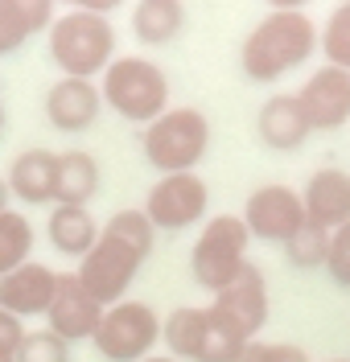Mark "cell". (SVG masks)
<instances>
[{
  "label": "cell",
  "mask_w": 350,
  "mask_h": 362,
  "mask_svg": "<svg viewBox=\"0 0 350 362\" xmlns=\"http://www.w3.org/2000/svg\"><path fill=\"white\" fill-rule=\"evenodd\" d=\"M317 49V25L305 13H268L252 25V33L239 45V70L252 83H276L288 70L313 58Z\"/></svg>",
  "instance_id": "obj_1"
},
{
  "label": "cell",
  "mask_w": 350,
  "mask_h": 362,
  "mask_svg": "<svg viewBox=\"0 0 350 362\" xmlns=\"http://www.w3.org/2000/svg\"><path fill=\"white\" fill-rule=\"evenodd\" d=\"M49 58L66 78H91L103 74L116 58V29L99 13H83V8H66L62 17L49 25Z\"/></svg>",
  "instance_id": "obj_2"
},
{
  "label": "cell",
  "mask_w": 350,
  "mask_h": 362,
  "mask_svg": "<svg viewBox=\"0 0 350 362\" xmlns=\"http://www.w3.org/2000/svg\"><path fill=\"white\" fill-rule=\"evenodd\" d=\"M161 341L169 358L186 362H239L247 338L231 329L210 305H182L161 321Z\"/></svg>",
  "instance_id": "obj_3"
},
{
  "label": "cell",
  "mask_w": 350,
  "mask_h": 362,
  "mask_svg": "<svg viewBox=\"0 0 350 362\" xmlns=\"http://www.w3.org/2000/svg\"><path fill=\"white\" fill-rule=\"evenodd\" d=\"M103 103L128 119V124H153L157 115L169 112V74H165L153 58H112V66L103 70Z\"/></svg>",
  "instance_id": "obj_4"
},
{
  "label": "cell",
  "mask_w": 350,
  "mask_h": 362,
  "mask_svg": "<svg viewBox=\"0 0 350 362\" xmlns=\"http://www.w3.org/2000/svg\"><path fill=\"white\" fill-rule=\"evenodd\" d=\"M144 157L157 173H194L210 148V119L198 107H169L165 115H157L144 136Z\"/></svg>",
  "instance_id": "obj_5"
},
{
  "label": "cell",
  "mask_w": 350,
  "mask_h": 362,
  "mask_svg": "<svg viewBox=\"0 0 350 362\" xmlns=\"http://www.w3.org/2000/svg\"><path fill=\"white\" fill-rule=\"evenodd\" d=\"M247 243H252V235H247L239 214H214L202 226V235L194 239V251H189L194 280L210 293H223L247 264Z\"/></svg>",
  "instance_id": "obj_6"
},
{
  "label": "cell",
  "mask_w": 350,
  "mask_h": 362,
  "mask_svg": "<svg viewBox=\"0 0 350 362\" xmlns=\"http://www.w3.org/2000/svg\"><path fill=\"white\" fill-rule=\"evenodd\" d=\"M91 341L107 362H144L161 341V317L153 313V305L124 296L119 305L103 309V321Z\"/></svg>",
  "instance_id": "obj_7"
},
{
  "label": "cell",
  "mask_w": 350,
  "mask_h": 362,
  "mask_svg": "<svg viewBox=\"0 0 350 362\" xmlns=\"http://www.w3.org/2000/svg\"><path fill=\"white\" fill-rule=\"evenodd\" d=\"M144 251L128 247L124 239L116 235H107L103 226H99V243H95L83 259H78V280H83V288L103 305V309H112L124 300V293L132 288V280H136V272L144 268Z\"/></svg>",
  "instance_id": "obj_8"
},
{
  "label": "cell",
  "mask_w": 350,
  "mask_h": 362,
  "mask_svg": "<svg viewBox=\"0 0 350 362\" xmlns=\"http://www.w3.org/2000/svg\"><path fill=\"white\" fill-rule=\"evenodd\" d=\"M210 206V189L198 173H165L148 198H144V214L157 230H186V226L202 223Z\"/></svg>",
  "instance_id": "obj_9"
},
{
  "label": "cell",
  "mask_w": 350,
  "mask_h": 362,
  "mask_svg": "<svg viewBox=\"0 0 350 362\" xmlns=\"http://www.w3.org/2000/svg\"><path fill=\"white\" fill-rule=\"evenodd\" d=\"M239 218H243L252 239L288 243L293 230L305 223V202H301V194L288 189V185H259V189H252V198H247Z\"/></svg>",
  "instance_id": "obj_10"
},
{
  "label": "cell",
  "mask_w": 350,
  "mask_h": 362,
  "mask_svg": "<svg viewBox=\"0 0 350 362\" xmlns=\"http://www.w3.org/2000/svg\"><path fill=\"white\" fill-rule=\"evenodd\" d=\"M210 309L223 317L231 329H239L247 341H256V334L264 329V321H268V280H264L259 264L247 259L243 272L235 276L231 284L223 293H214Z\"/></svg>",
  "instance_id": "obj_11"
},
{
  "label": "cell",
  "mask_w": 350,
  "mask_h": 362,
  "mask_svg": "<svg viewBox=\"0 0 350 362\" xmlns=\"http://www.w3.org/2000/svg\"><path fill=\"white\" fill-rule=\"evenodd\" d=\"M46 321H49L46 329L66 338L70 346L74 341H91L99 321H103V305L83 288V280L74 272H58V288H54V300L46 309Z\"/></svg>",
  "instance_id": "obj_12"
},
{
  "label": "cell",
  "mask_w": 350,
  "mask_h": 362,
  "mask_svg": "<svg viewBox=\"0 0 350 362\" xmlns=\"http://www.w3.org/2000/svg\"><path fill=\"white\" fill-rule=\"evenodd\" d=\"M297 99H301V112L313 132H338L350 119V70H313L305 78V87L297 90Z\"/></svg>",
  "instance_id": "obj_13"
},
{
  "label": "cell",
  "mask_w": 350,
  "mask_h": 362,
  "mask_svg": "<svg viewBox=\"0 0 350 362\" xmlns=\"http://www.w3.org/2000/svg\"><path fill=\"white\" fill-rule=\"evenodd\" d=\"M54 288H58V272L29 259L17 272L0 276V309L13 317H46L49 300H54Z\"/></svg>",
  "instance_id": "obj_14"
},
{
  "label": "cell",
  "mask_w": 350,
  "mask_h": 362,
  "mask_svg": "<svg viewBox=\"0 0 350 362\" xmlns=\"http://www.w3.org/2000/svg\"><path fill=\"white\" fill-rule=\"evenodd\" d=\"M103 112V95L91 78H58L46 90V119L62 132H87Z\"/></svg>",
  "instance_id": "obj_15"
},
{
  "label": "cell",
  "mask_w": 350,
  "mask_h": 362,
  "mask_svg": "<svg viewBox=\"0 0 350 362\" xmlns=\"http://www.w3.org/2000/svg\"><path fill=\"white\" fill-rule=\"evenodd\" d=\"M256 132H259V140H264L268 148H276V153L301 148L313 128H309V119H305V112H301L297 90H280V95H268V99L259 103Z\"/></svg>",
  "instance_id": "obj_16"
},
{
  "label": "cell",
  "mask_w": 350,
  "mask_h": 362,
  "mask_svg": "<svg viewBox=\"0 0 350 362\" xmlns=\"http://www.w3.org/2000/svg\"><path fill=\"white\" fill-rule=\"evenodd\" d=\"M301 202H305V218L326 230H338L342 223H350V173L346 169H317L313 177L305 181L301 189Z\"/></svg>",
  "instance_id": "obj_17"
},
{
  "label": "cell",
  "mask_w": 350,
  "mask_h": 362,
  "mask_svg": "<svg viewBox=\"0 0 350 362\" xmlns=\"http://www.w3.org/2000/svg\"><path fill=\"white\" fill-rule=\"evenodd\" d=\"M8 189H13V198L29 206H54L58 202V153L25 148L8 165Z\"/></svg>",
  "instance_id": "obj_18"
},
{
  "label": "cell",
  "mask_w": 350,
  "mask_h": 362,
  "mask_svg": "<svg viewBox=\"0 0 350 362\" xmlns=\"http://www.w3.org/2000/svg\"><path fill=\"white\" fill-rule=\"evenodd\" d=\"M49 243H54V251H62V255H87V251L99 243V218H95L87 206H66L58 202L54 210H49Z\"/></svg>",
  "instance_id": "obj_19"
},
{
  "label": "cell",
  "mask_w": 350,
  "mask_h": 362,
  "mask_svg": "<svg viewBox=\"0 0 350 362\" xmlns=\"http://www.w3.org/2000/svg\"><path fill=\"white\" fill-rule=\"evenodd\" d=\"M186 29V4L182 0H136L132 8V33L140 45H169Z\"/></svg>",
  "instance_id": "obj_20"
},
{
  "label": "cell",
  "mask_w": 350,
  "mask_h": 362,
  "mask_svg": "<svg viewBox=\"0 0 350 362\" xmlns=\"http://www.w3.org/2000/svg\"><path fill=\"white\" fill-rule=\"evenodd\" d=\"M95 194H99V160L91 153H83V148L58 153V202L87 206Z\"/></svg>",
  "instance_id": "obj_21"
},
{
  "label": "cell",
  "mask_w": 350,
  "mask_h": 362,
  "mask_svg": "<svg viewBox=\"0 0 350 362\" xmlns=\"http://www.w3.org/2000/svg\"><path fill=\"white\" fill-rule=\"evenodd\" d=\"M29 255H33V223L21 210H4L0 214V276L29 264Z\"/></svg>",
  "instance_id": "obj_22"
},
{
  "label": "cell",
  "mask_w": 350,
  "mask_h": 362,
  "mask_svg": "<svg viewBox=\"0 0 350 362\" xmlns=\"http://www.w3.org/2000/svg\"><path fill=\"white\" fill-rule=\"evenodd\" d=\"M284 255H288V264H293V268H326L329 230L305 218V223L293 230V239L284 243Z\"/></svg>",
  "instance_id": "obj_23"
},
{
  "label": "cell",
  "mask_w": 350,
  "mask_h": 362,
  "mask_svg": "<svg viewBox=\"0 0 350 362\" xmlns=\"http://www.w3.org/2000/svg\"><path fill=\"white\" fill-rule=\"evenodd\" d=\"M317 45L326 54V66H338V70H350V0H342L329 21L322 25L317 33Z\"/></svg>",
  "instance_id": "obj_24"
},
{
  "label": "cell",
  "mask_w": 350,
  "mask_h": 362,
  "mask_svg": "<svg viewBox=\"0 0 350 362\" xmlns=\"http://www.w3.org/2000/svg\"><path fill=\"white\" fill-rule=\"evenodd\" d=\"M17 362H70V341L58 338L54 329H37V334H25Z\"/></svg>",
  "instance_id": "obj_25"
},
{
  "label": "cell",
  "mask_w": 350,
  "mask_h": 362,
  "mask_svg": "<svg viewBox=\"0 0 350 362\" xmlns=\"http://www.w3.org/2000/svg\"><path fill=\"white\" fill-rule=\"evenodd\" d=\"M326 272L338 288L350 293V223H342L338 230H329V255H326Z\"/></svg>",
  "instance_id": "obj_26"
},
{
  "label": "cell",
  "mask_w": 350,
  "mask_h": 362,
  "mask_svg": "<svg viewBox=\"0 0 350 362\" xmlns=\"http://www.w3.org/2000/svg\"><path fill=\"white\" fill-rule=\"evenodd\" d=\"M239 362H313L305 354L301 346H293V341H247L243 346V354Z\"/></svg>",
  "instance_id": "obj_27"
},
{
  "label": "cell",
  "mask_w": 350,
  "mask_h": 362,
  "mask_svg": "<svg viewBox=\"0 0 350 362\" xmlns=\"http://www.w3.org/2000/svg\"><path fill=\"white\" fill-rule=\"evenodd\" d=\"M29 37H33V33H29L25 21L13 13V4H8V0H0V58H4V54H13V49H21Z\"/></svg>",
  "instance_id": "obj_28"
},
{
  "label": "cell",
  "mask_w": 350,
  "mask_h": 362,
  "mask_svg": "<svg viewBox=\"0 0 350 362\" xmlns=\"http://www.w3.org/2000/svg\"><path fill=\"white\" fill-rule=\"evenodd\" d=\"M13 4V13L25 21L29 33H37V29H49L54 25V4L58 0H8Z\"/></svg>",
  "instance_id": "obj_29"
},
{
  "label": "cell",
  "mask_w": 350,
  "mask_h": 362,
  "mask_svg": "<svg viewBox=\"0 0 350 362\" xmlns=\"http://www.w3.org/2000/svg\"><path fill=\"white\" fill-rule=\"evenodd\" d=\"M25 334H29V329H25L21 317H13V313H4V309H0V354L17 358V350H21Z\"/></svg>",
  "instance_id": "obj_30"
},
{
  "label": "cell",
  "mask_w": 350,
  "mask_h": 362,
  "mask_svg": "<svg viewBox=\"0 0 350 362\" xmlns=\"http://www.w3.org/2000/svg\"><path fill=\"white\" fill-rule=\"evenodd\" d=\"M62 4H70V8H83V13H99V17H107L116 4H124V0H62Z\"/></svg>",
  "instance_id": "obj_31"
},
{
  "label": "cell",
  "mask_w": 350,
  "mask_h": 362,
  "mask_svg": "<svg viewBox=\"0 0 350 362\" xmlns=\"http://www.w3.org/2000/svg\"><path fill=\"white\" fill-rule=\"evenodd\" d=\"M268 4H272L276 13H305V4H309V0H268Z\"/></svg>",
  "instance_id": "obj_32"
},
{
  "label": "cell",
  "mask_w": 350,
  "mask_h": 362,
  "mask_svg": "<svg viewBox=\"0 0 350 362\" xmlns=\"http://www.w3.org/2000/svg\"><path fill=\"white\" fill-rule=\"evenodd\" d=\"M8 198H13V189H8V177H0V214L8 210Z\"/></svg>",
  "instance_id": "obj_33"
},
{
  "label": "cell",
  "mask_w": 350,
  "mask_h": 362,
  "mask_svg": "<svg viewBox=\"0 0 350 362\" xmlns=\"http://www.w3.org/2000/svg\"><path fill=\"white\" fill-rule=\"evenodd\" d=\"M144 362H177V358H169V354H148Z\"/></svg>",
  "instance_id": "obj_34"
},
{
  "label": "cell",
  "mask_w": 350,
  "mask_h": 362,
  "mask_svg": "<svg viewBox=\"0 0 350 362\" xmlns=\"http://www.w3.org/2000/svg\"><path fill=\"white\" fill-rule=\"evenodd\" d=\"M4 119H8V115H4V95H0V136H4Z\"/></svg>",
  "instance_id": "obj_35"
},
{
  "label": "cell",
  "mask_w": 350,
  "mask_h": 362,
  "mask_svg": "<svg viewBox=\"0 0 350 362\" xmlns=\"http://www.w3.org/2000/svg\"><path fill=\"white\" fill-rule=\"evenodd\" d=\"M0 362H17V358H8V354H0Z\"/></svg>",
  "instance_id": "obj_36"
},
{
  "label": "cell",
  "mask_w": 350,
  "mask_h": 362,
  "mask_svg": "<svg viewBox=\"0 0 350 362\" xmlns=\"http://www.w3.org/2000/svg\"><path fill=\"white\" fill-rule=\"evenodd\" d=\"M329 362H350V358H329Z\"/></svg>",
  "instance_id": "obj_37"
}]
</instances>
